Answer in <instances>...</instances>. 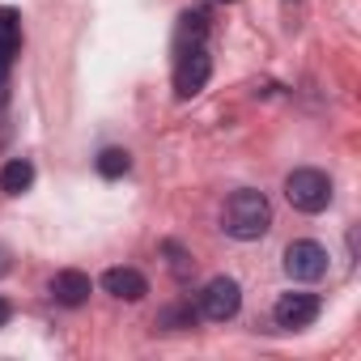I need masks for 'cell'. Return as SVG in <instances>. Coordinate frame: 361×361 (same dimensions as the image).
<instances>
[{
  "mask_svg": "<svg viewBox=\"0 0 361 361\" xmlns=\"http://www.w3.org/2000/svg\"><path fill=\"white\" fill-rule=\"evenodd\" d=\"M221 230H226L230 238H238V243L264 238V234L272 230V204H268V196L255 192V188L234 192V196L226 200V209H221Z\"/></svg>",
  "mask_w": 361,
  "mask_h": 361,
  "instance_id": "obj_1",
  "label": "cell"
},
{
  "mask_svg": "<svg viewBox=\"0 0 361 361\" xmlns=\"http://www.w3.org/2000/svg\"><path fill=\"white\" fill-rule=\"evenodd\" d=\"M285 200L298 209V213H323L331 204V178L314 166H302L285 178Z\"/></svg>",
  "mask_w": 361,
  "mask_h": 361,
  "instance_id": "obj_2",
  "label": "cell"
},
{
  "mask_svg": "<svg viewBox=\"0 0 361 361\" xmlns=\"http://www.w3.org/2000/svg\"><path fill=\"white\" fill-rule=\"evenodd\" d=\"M213 60L204 51V43H178V60H174V94L178 98H196L209 85Z\"/></svg>",
  "mask_w": 361,
  "mask_h": 361,
  "instance_id": "obj_3",
  "label": "cell"
},
{
  "mask_svg": "<svg viewBox=\"0 0 361 361\" xmlns=\"http://www.w3.org/2000/svg\"><path fill=\"white\" fill-rule=\"evenodd\" d=\"M238 306H243V289H238L234 276H213V281L204 285V293H200V314H204L209 323L234 319Z\"/></svg>",
  "mask_w": 361,
  "mask_h": 361,
  "instance_id": "obj_4",
  "label": "cell"
},
{
  "mask_svg": "<svg viewBox=\"0 0 361 361\" xmlns=\"http://www.w3.org/2000/svg\"><path fill=\"white\" fill-rule=\"evenodd\" d=\"M285 272L293 276V281H323L327 276V251L314 243V238H298V243H289L285 247Z\"/></svg>",
  "mask_w": 361,
  "mask_h": 361,
  "instance_id": "obj_5",
  "label": "cell"
},
{
  "mask_svg": "<svg viewBox=\"0 0 361 361\" xmlns=\"http://www.w3.org/2000/svg\"><path fill=\"white\" fill-rule=\"evenodd\" d=\"M319 310H323V302L314 293H281L276 306H272V319L293 331V327H310L319 319Z\"/></svg>",
  "mask_w": 361,
  "mask_h": 361,
  "instance_id": "obj_6",
  "label": "cell"
},
{
  "mask_svg": "<svg viewBox=\"0 0 361 361\" xmlns=\"http://www.w3.org/2000/svg\"><path fill=\"white\" fill-rule=\"evenodd\" d=\"M18 51H22V13L0 5V90H5V81L13 73Z\"/></svg>",
  "mask_w": 361,
  "mask_h": 361,
  "instance_id": "obj_7",
  "label": "cell"
},
{
  "mask_svg": "<svg viewBox=\"0 0 361 361\" xmlns=\"http://www.w3.org/2000/svg\"><path fill=\"white\" fill-rule=\"evenodd\" d=\"M90 293H94V281H90V272H81V268H64V272H56V281H51V298H56L60 306H68V310L85 306Z\"/></svg>",
  "mask_w": 361,
  "mask_h": 361,
  "instance_id": "obj_8",
  "label": "cell"
},
{
  "mask_svg": "<svg viewBox=\"0 0 361 361\" xmlns=\"http://www.w3.org/2000/svg\"><path fill=\"white\" fill-rule=\"evenodd\" d=\"M102 289L119 302H140L149 293V281L136 272V268H106L102 272Z\"/></svg>",
  "mask_w": 361,
  "mask_h": 361,
  "instance_id": "obj_9",
  "label": "cell"
},
{
  "mask_svg": "<svg viewBox=\"0 0 361 361\" xmlns=\"http://www.w3.org/2000/svg\"><path fill=\"white\" fill-rule=\"evenodd\" d=\"M30 188H35V161L30 157H13V161L0 166V192L5 196H22Z\"/></svg>",
  "mask_w": 361,
  "mask_h": 361,
  "instance_id": "obj_10",
  "label": "cell"
},
{
  "mask_svg": "<svg viewBox=\"0 0 361 361\" xmlns=\"http://www.w3.org/2000/svg\"><path fill=\"white\" fill-rule=\"evenodd\" d=\"M94 166H98L102 178H123V174L132 170V153H128V149H102Z\"/></svg>",
  "mask_w": 361,
  "mask_h": 361,
  "instance_id": "obj_11",
  "label": "cell"
},
{
  "mask_svg": "<svg viewBox=\"0 0 361 361\" xmlns=\"http://www.w3.org/2000/svg\"><path fill=\"white\" fill-rule=\"evenodd\" d=\"M192 323H196V310L192 306H170L161 314V327H192Z\"/></svg>",
  "mask_w": 361,
  "mask_h": 361,
  "instance_id": "obj_12",
  "label": "cell"
},
{
  "mask_svg": "<svg viewBox=\"0 0 361 361\" xmlns=\"http://www.w3.org/2000/svg\"><path fill=\"white\" fill-rule=\"evenodd\" d=\"M161 255H170V268H174V276L183 281V276H192V264H188V255L178 251L174 243H161Z\"/></svg>",
  "mask_w": 361,
  "mask_h": 361,
  "instance_id": "obj_13",
  "label": "cell"
},
{
  "mask_svg": "<svg viewBox=\"0 0 361 361\" xmlns=\"http://www.w3.org/2000/svg\"><path fill=\"white\" fill-rule=\"evenodd\" d=\"M9 319H13V302L0 298V327H9Z\"/></svg>",
  "mask_w": 361,
  "mask_h": 361,
  "instance_id": "obj_14",
  "label": "cell"
},
{
  "mask_svg": "<svg viewBox=\"0 0 361 361\" xmlns=\"http://www.w3.org/2000/svg\"><path fill=\"white\" fill-rule=\"evenodd\" d=\"M9 268H13V259H9V251H5V247H0V276H5Z\"/></svg>",
  "mask_w": 361,
  "mask_h": 361,
  "instance_id": "obj_15",
  "label": "cell"
},
{
  "mask_svg": "<svg viewBox=\"0 0 361 361\" xmlns=\"http://www.w3.org/2000/svg\"><path fill=\"white\" fill-rule=\"evenodd\" d=\"M226 5H234V0H226Z\"/></svg>",
  "mask_w": 361,
  "mask_h": 361,
  "instance_id": "obj_16",
  "label": "cell"
}]
</instances>
